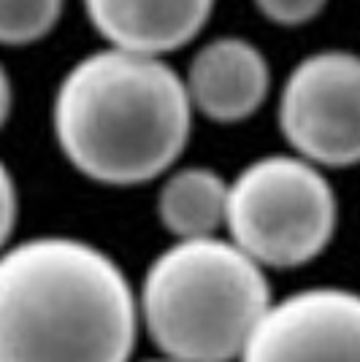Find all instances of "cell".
<instances>
[{"instance_id": "10", "label": "cell", "mask_w": 360, "mask_h": 362, "mask_svg": "<svg viewBox=\"0 0 360 362\" xmlns=\"http://www.w3.org/2000/svg\"><path fill=\"white\" fill-rule=\"evenodd\" d=\"M62 0H0V44L41 41L60 19Z\"/></svg>"}, {"instance_id": "4", "label": "cell", "mask_w": 360, "mask_h": 362, "mask_svg": "<svg viewBox=\"0 0 360 362\" xmlns=\"http://www.w3.org/2000/svg\"><path fill=\"white\" fill-rule=\"evenodd\" d=\"M339 206L320 165L300 154H269L227 184L230 241L263 268H298L325 252Z\"/></svg>"}, {"instance_id": "1", "label": "cell", "mask_w": 360, "mask_h": 362, "mask_svg": "<svg viewBox=\"0 0 360 362\" xmlns=\"http://www.w3.org/2000/svg\"><path fill=\"white\" fill-rule=\"evenodd\" d=\"M138 300L103 249L38 235L0 252V362H130Z\"/></svg>"}, {"instance_id": "12", "label": "cell", "mask_w": 360, "mask_h": 362, "mask_svg": "<svg viewBox=\"0 0 360 362\" xmlns=\"http://www.w3.org/2000/svg\"><path fill=\"white\" fill-rule=\"evenodd\" d=\"M16 214H19V197H16V184L11 170L0 160V252L9 246L11 233L16 227Z\"/></svg>"}, {"instance_id": "14", "label": "cell", "mask_w": 360, "mask_h": 362, "mask_svg": "<svg viewBox=\"0 0 360 362\" xmlns=\"http://www.w3.org/2000/svg\"><path fill=\"white\" fill-rule=\"evenodd\" d=\"M152 362H176V360H168V357H163V360H152Z\"/></svg>"}, {"instance_id": "6", "label": "cell", "mask_w": 360, "mask_h": 362, "mask_svg": "<svg viewBox=\"0 0 360 362\" xmlns=\"http://www.w3.org/2000/svg\"><path fill=\"white\" fill-rule=\"evenodd\" d=\"M239 362H360V292L309 287L274 300Z\"/></svg>"}, {"instance_id": "3", "label": "cell", "mask_w": 360, "mask_h": 362, "mask_svg": "<svg viewBox=\"0 0 360 362\" xmlns=\"http://www.w3.org/2000/svg\"><path fill=\"white\" fill-rule=\"evenodd\" d=\"M266 268L230 238H176L144 276L138 317L176 362H233L271 305Z\"/></svg>"}, {"instance_id": "8", "label": "cell", "mask_w": 360, "mask_h": 362, "mask_svg": "<svg viewBox=\"0 0 360 362\" xmlns=\"http://www.w3.org/2000/svg\"><path fill=\"white\" fill-rule=\"evenodd\" d=\"M92 28L117 49L163 57L190 44L214 0H84Z\"/></svg>"}, {"instance_id": "13", "label": "cell", "mask_w": 360, "mask_h": 362, "mask_svg": "<svg viewBox=\"0 0 360 362\" xmlns=\"http://www.w3.org/2000/svg\"><path fill=\"white\" fill-rule=\"evenodd\" d=\"M11 103H14L11 78H9V74H6V68L0 65V127L9 122V114H11Z\"/></svg>"}, {"instance_id": "5", "label": "cell", "mask_w": 360, "mask_h": 362, "mask_svg": "<svg viewBox=\"0 0 360 362\" xmlns=\"http://www.w3.org/2000/svg\"><path fill=\"white\" fill-rule=\"evenodd\" d=\"M279 127L296 154L320 168L360 163V57L317 52L287 76Z\"/></svg>"}, {"instance_id": "11", "label": "cell", "mask_w": 360, "mask_h": 362, "mask_svg": "<svg viewBox=\"0 0 360 362\" xmlns=\"http://www.w3.org/2000/svg\"><path fill=\"white\" fill-rule=\"evenodd\" d=\"M325 3L328 0H255L260 14L274 25H285V28L306 25L325 8Z\"/></svg>"}, {"instance_id": "7", "label": "cell", "mask_w": 360, "mask_h": 362, "mask_svg": "<svg viewBox=\"0 0 360 362\" xmlns=\"http://www.w3.org/2000/svg\"><path fill=\"white\" fill-rule=\"evenodd\" d=\"M184 84L193 111L233 124L252 117L269 98V62L244 38H217L193 57Z\"/></svg>"}, {"instance_id": "9", "label": "cell", "mask_w": 360, "mask_h": 362, "mask_svg": "<svg viewBox=\"0 0 360 362\" xmlns=\"http://www.w3.org/2000/svg\"><path fill=\"white\" fill-rule=\"evenodd\" d=\"M227 181L211 168H181L157 192V216L176 238L217 235L225 227Z\"/></svg>"}, {"instance_id": "2", "label": "cell", "mask_w": 360, "mask_h": 362, "mask_svg": "<svg viewBox=\"0 0 360 362\" xmlns=\"http://www.w3.org/2000/svg\"><path fill=\"white\" fill-rule=\"evenodd\" d=\"M52 122L65 160L81 176L135 187L179 160L193 103L184 78L157 54L111 46L62 76Z\"/></svg>"}]
</instances>
